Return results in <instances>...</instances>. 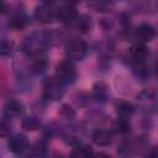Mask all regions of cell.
<instances>
[{"instance_id":"obj_1","label":"cell","mask_w":158,"mask_h":158,"mask_svg":"<svg viewBox=\"0 0 158 158\" xmlns=\"http://www.w3.org/2000/svg\"><path fill=\"white\" fill-rule=\"evenodd\" d=\"M77 77V69L75 65L73 64V62L70 59H65L62 60L56 69V78L63 84H72L75 80Z\"/></svg>"},{"instance_id":"obj_2","label":"cell","mask_w":158,"mask_h":158,"mask_svg":"<svg viewBox=\"0 0 158 158\" xmlns=\"http://www.w3.org/2000/svg\"><path fill=\"white\" fill-rule=\"evenodd\" d=\"M88 53V46L81 40H72L65 46V54L70 60H83Z\"/></svg>"},{"instance_id":"obj_3","label":"cell","mask_w":158,"mask_h":158,"mask_svg":"<svg viewBox=\"0 0 158 158\" xmlns=\"http://www.w3.org/2000/svg\"><path fill=\"white\" fill-rule=\"evenodd\" d=\"M43 94L44 98L48 100H58L63 96L64 94V89H63V84L56 78H49L44 81L43 85Z\"/></svg>"},{"instance_id":"obj_4","label":"cell","mask_w":158,"mask_h":158,"mask_svg":"<svg viewBox=\"0 0 158 158\" xmlns=\"http://www.w3.org/2000/svg\"><path fill=\"white\" fill-rule=\"evenodd\" d=\"M7 147H9V151L15 153V154L23 153L28 147V142H27L26 136L20 135V133L11 136L7 141Z\"/></svg>"},{"instance_id":"obj_5","label":"cell","mask_w":158,"mask_h":158,"mask_svg":"<svg viewBox=\"0 0 158 158\" xmlns=\"http://www.w3.org/2000/svg\"><path fill=\"white\" fill-rule=\"evenodd\" d=\"M56 17L63 23H70L78 19V12L74 6L65 5L56 11Z\"/></svg>"},{"instance_id":"obj_6","label":"cell","mask_w":158,"mask_h":158,"mask_svg":"<svg viewBox=\"0 0 158 158\" xmlns=\"http://www.w3.org/2000/svg\"><path fill=\"white\" fill-rule=\"evenodd\" d=\"M130 56L135 62L143 63L149 57V49L144 43L138 42V43H135L130 48Z\"/></svg>"},{"instance_id":"obj_7","label":"cell","mask_w":158,"mask_h":158,"mask_svg":"<svg viewBox=\"0 0 158 158\" xmlns=\"http://www.w3.org/2000/svg\"><path fill=\"white\" fill-rule=\"evenodd\" d=\"M35 17L42 23H49L56 19V11L49 5H40L35 10Z\"/></svg>"},{"instance_id":"obj_8","label":"cell","mask_w":158,"mask_h":158,"mask_svg":"<svg viewBox=\"0 0 158 158\" xmlns=\"http://www.w3.org/2000/svg\"><path fill=\"white\" fill-rule=\"evenodd\" d=\"M135 35L139 42L146 43V42H151L156 37V30L149 23H142L136 28Z\"/></svg>"},{"instance_id":"obj_9","label":"cell","mask_w":158,"mask_h":158,"mask_svg":"<svg viewBox=\"0 0 158 158\" xmlns=\"http://www.w3.org/2000/svg\"><path fill=\"white\" fill-rule=\"evenodd\" d=\"M23 110H25L23 104L19 100H10L4 106V114L9 118H15V117L21 116L23 114Z\"/></svg>"},{"instance_id":"obj_10","label":"cell","mask_w":158,"mask_h":158,"mask_svg":"<svg viewBox=\"0 0 158 158\" xmlns=\"http://www.w3.org/2000/svg\"><path fill=\"white\" fill-rule=\"evenodd\" d=\"M93 141L95 144H98L100 147H106V146L111 144L112 135L110 131H106V130H96L93 133Z\"/></svg>"},{"instance_id":"obj_11","label":"cell","mask_w":158,"mask_h":158,"mask_svg":"<svg viewBox=\"0 0 158 158\" xmlns=\"http://www.w3.org/2000/svg\"><path fill=\"white\" fill-rule=\"evenodd\" d=\"M116 111H117L118 117H126V118H128V117L132 116V114L135 111V107L128 101H120L117 104V106H116Z\"/></svg>"},{"instance_id":"obj_12","label":"cell","mask_w":158,"mask_h":158,"mask_svg":"<svg viewBox=\"0 0 158 158\" xmlns=\"http://www.w3.org/2000/svg\"><path fill=\"white\" fill-rule=\"evenodd\" d=\"M26 23H27L26 17H25L23 15H20V14H19V15H14V16L10 19V21H9V27H11V28L15 30V31H20V30L25 28Z\"/></svg>"},{"instance_id":"obj_13","label":"cell","mask_w":158,"mask_h":158,"mask_svg":"<svg viewBox=\"0 0 158 158\" xmlns=\"http://www.w3.org/2000/svg\"><path fill=\"white\" fill-rule=\"evenodd\" d=\"M40 126H41V122L35 116H27L22 120V127L26 131H36L40 128Z\"/></svg>"},{"instance_id":"obj_14","label":"cell","mask_w":158,"mask_h":158,"mask_svg":"<svg viewBox=\"0 0 158 158\" xmlns=\"http://www.w3.org/2000/svg\"><path fill=\"white\" fill-rule=\"evenodd\" d=\"M115 130L118 132V133H128L130 130H131V123L128 121V118L126 117H118L115 122Z\"/></svg>"},{"instance_id":"obj_15","label":"cell","mask_w":158,"mask_h":158,"mask_svg":"<svg viewBox=\"0 0 158 158\" xmlns=\"http://www.w3.org/2000/svg\"><path fill=\"white\" fill-rule=\"evenodd\" d=\"M94 152H93L90 146H78L73 149L72 156H74V157H89Z\"/></svg>"},{"instance_id":"obj_16","label":"cell","mask_w":158,"mask_h":158,"mask_svg":"<svg viewBox=\"0 0 158 158\" xmlns=\"http://www.w3.org/2000/svg\"><path fill=\"white\" fill-rule=\"evenodd\" d=\"M14 52V46L11 42L0 38V56H10Z\"/></svg>"},{"instance_id":"obj_17","label":"cell","mask_w":158,"mask_h":158,"mask_svg":"<svg viewBox=\"0 0 158 158\" xmlns=\"http://www.w3.org/2000/svg\"><path fill=\"white\" fill-rule=\"evenodd\" d=\"M78 26H80V28H81L83 31H88V30H89V27H90V25H89V21H88V17H85V16H81V20H79V23H78Z\"/></svg>"},{"instance_id":"obj_18","label":"cell","mask_w":158,"mask_h":158,"mask_svg":"<svg viewBox=\"0 0 158 158\" xmlns=\"http://www.w3.org/2000/svg\"><path fill=\"white\" fill-rule=\"evenodd\" d=\"M6 10H7V2H6V0H0V15L4 14V12H6Z\"/></svg>"},{"instance_id":"obj_19","label":"cell","mask_w":158,"mask_h":158,"mask_svg":"<svg viewBox=\"0 0 158 158\" xmlns=\"http://www.w3.org/2000/svg\"><path fill=\"white\" fill-rule=\"evenodd\" d=\"M7 132H9L7 126H6L4 122H0V135H1V136H5Z\"/></svg>"},{"instance_id":"obj_20","label":"cell","mask_w":158,"mask_h":158,"mask_svg":"<svg viewBox=\"0 0 158 158\" xmlns=\"http://www.w3.org/2000/svg\"><path fill=\"white\" fill-rule=\"evenodd\" d=\"M81 0H67V2H68V5H72V6H75L77 4H79Z\"/></svg>"}]
</instances>
